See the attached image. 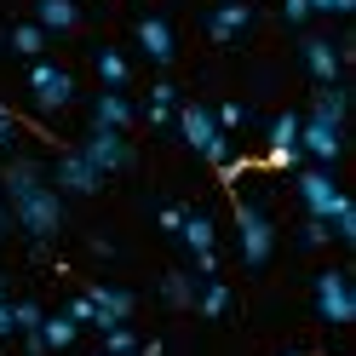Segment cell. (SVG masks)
I'll return each mask as SVG.
<instances>
[{
  "instance_id": "obj_1",
  "label": "cell",
  "mask_w": 356,
  "mask_h": 356,
  "mask_svg": "<svg viewBox=\"0 0 356 356\" xmlns=\"http://www.w3.org/2000/svg\"><path fill=\"white\" fill-rule=\"evenodd\" d=\"M0 195H6L12 225H24L29 241H52L63 230V195L47 184V172H40L35 161H24V155L0 172Z\"/></svg>"
},
{
  "instance_id": "obj_2",
  "label": "cell",
  "mask_w": 356,
  "mask_h": 356,
  "mask_svg": "<svg viewBox=\"0 0 356 356\" xmlns=\"http://www.w3.org/2000/svg\"><path fill=\"white\" fill-rule=\"evenodd\" d=\"M178 132H184V144L202 155V161H213V167L230 161V138H225V127L213 121L207 104H178Z\"/></svg>"
},
{
  "instance_id": "obj_3",
  "label": "cell",
  "mask_w": 356,
  "mask_h": 356,
  "mask_svg": "<svg viewBox=\"0 0 356 356\" xmlns=\"http://www.w3.org/2000/svg\"><path fill=\"white\" fill-rule=\"evenodd\" d=\"M29 92H35V109L58 115V109H70V104H75V75L63 70V63L35 58V63H29Z\"/></svg>"
},
{
  "instance_id": "obj_4",
  "label": "cell",
  "mask_w": 356,
  "mask_h": 356,
  "mask_svg": "<svg viewBox=\"0 0 356 356\" xmlns=\"http://www.w3.org/2000/svg\"><path fill=\"white\" fill-rule=\"evenodd\" d=\"M236 236H241V259H248L253 270H264V264H270V248H276V230L253 202H236Z\"/></svg>"
},
{
  "instance_id": "obj_5",
  "label": "cell",
  "mask_w": 356,
  "mask_h": 356,
  "mask_svg": "<svg viewBox=\"0 0 356 356\" xmlns=\"http://www.w3.org/2000/svg\"><path fill=\"white\" fill-rule=\"evenodd\" d=\"M316 316L333 322V327L356 322V287H350L345 270H322V276H316Z\"/></svg>"
},
{
  "instance_id": "obj_6",
  "label": "cell",
  "mask_w": 356,
  "mask_h": 356,
  "mask_svg": "<svg viewBox=\"0 0 356 356\" xmlns=\"http://www.w3.org/2000/svg\"><path fill=\"white\" fill-rule=\"evenodd\" d=\"M299 202H305L310 218H333V213L350 202V195L333 184V172H327V167H305V172H299Z\"/></svg>"
},
{
  "instance_id": "obj_7",
  "label": "cell",
  "mask_w": 356,
  "mask_h": 356,
  "mask_svg": "<svg viewBox=\"0 0 356 356\" xmlns=\"http://www.w3.org/2000/svg\"><path fill=\"white\" fill-rule=\"evenodd\" d=\"M81 155H86V161H92L104 178H109V172H127L132 161H138V155H132V144H127V132H104V127H92V132H86Z\"/></svg>"
},
{
  "instance_id": "obj_8",
  "label": "cell",
  "mask_w": 356,
  "mask_h": 356,
  "mask_svg": "<svg viewBox=\"0 0 356 356\" xmlns=\"http://www.w3.org/2000/svg\"><path fill=\"white\" fill-rule=\"evenodd\" d=\"M339 149H345V127H327V121L299 115V155H305V161L333 167V161H339Z\"/></svg>"
},
{
  "instance_id": "obj_9",
  "label": "cell",
  "mask_w": 356,
  "mask_h": 356,
  "mask_svg": "<svg viewBox=\"0 0 356 356\" xmlns=\"http://www.w3.org/2000/svg\"><path fill=\"white\" fill-rule=\"evenodd\" d=\"M52 178H58V184H52L58 195H98V184H104V172H98L92 161H86L81 149H63V155H58V172H52Z\"/></svg>"
},
{
  "instance_id": "obj_10",
  "label": "cell",
  "mask_w": 356,
  "mask_h": 356,
  "mask_svg": "<svg viewBox=\"0 0 356 356\" xmlns=\"http://www.w3.org/2000/svg\"><path fill=\"white\" fill-rule=\"evenodd\" d=\"M299 58H305V70H310V81H316V86H327V81H339V75H345V52H339V40L305 35V40H299Z\"/></svg>"
},
{
  "instance_id": "obj_11",
  "label": "cell",
  "mask_w": 356,
  "mask_h": 356,
  "mask_svg": "<svg viewBox=\"0 0 356 356\" xmlns=\"http://www.w3.org/2000/svg\"><path fill=\"white\" fill-rule=\"evenodd\" d=\"M248 29H253V6L248 0H225V6L207 12V40H218V47L236 40V35H248Z\"/></svg>"
},
{
  "instance_id": "obj_12",
  "label": "cell",
  "mask_w": 356,
  "mask_h": 356,
  "mask_svg": "<svg viewBox=\"0 0 356 356\" xmlns=\"http://www.w3.org/2000/svg\"><path fill=\"white\" fill-rule=\"evenodd\" d=\"M270 167H293L299 161V115L287 109V115L270 121V155H264Z\"/></svg>"
},
{
  "instance_id": "obj_13",
  "label": "cell",
  "mask_w": 356,
  "mask_h": 356,
  "mask_svg": "<svg viewBox=\"0 0 356 356\" xmlns=\"http://www.w3.org/2000/svg\"><path fill=\"white\" fill-rule=\"evenodd\" d=\"M86 299H92V310H98L92 327H115V322L132 316V293L127 287H86Z\"/></svg>"
},
{
  "instance_id": "obj_14",
  "label": "cell",
  "mask_w": 356,
  "mask_h": 356,
  "mask_svg": "<svg viewBox=\"0 0 356 356\" xmlns=\"http://www.w3.org/2000/svg\"><path fill=\"white\" fill-rule=\"evenodd\" d=\"M138 47H144V58H155V63H172V52H178L172 24H167V17H144V24H138Z\"/></svg>"
},
{
  "instance_id": "obj_15",
  "label": "cell",
  "mask_w": 356,
  "mask_h": 356,
  "mask_svg": "<svg viewBox=\"0 0 356 356\" xmlns=\"http://www.w3.org/2000/svg\"><path fill=\"white\" fill-rule=\"evenodd\" d=\"M345 109H350V92L339 81L316 86V98H310V121H327V127H345Z\"/></svg>"
},
{
  "instance_id": "obj_16",
  "label": "cell",
  "mask_w": 356,
  "mask_h": 356,
  "mask_svg": "<svg viewBox=\"0 0 356 356\" xmlns=\"http://www.w3.org/2000/svg\"><path fill=\"white\" fill-rule=\"evenodd\" d=\"M92 127H104V132H127L132 127V104H127V92H98V104H92Z\"/></svg>"
},
{
  "instance_id": "obj_17",
  "label": "cell",
  "mask_w": 356,
  "mask_h": 356,
  "mask_svg": "<svg viewBox=\"0 0 356 356\" xmlns=\"http://www.w3.org/2000/svg\"><path fill=\"white\" fill-rule=\"evenodd\" d=\"M35 24L47 29V35H70V29L81 24V6H75V0H40V6H35Z\"/></svg>"
},
{
  "instance_id": "obj_18",
  "label": "cell",
  "mask_w": 356,
  "mask_h": 356,
  "mask_svg": "<svg viewBox=\"0 0 356 356\" xmlns=\"http://www.w3.org/2000/svg\"><path fill=\"white\" fill-rule=\"evenodd\" d=\"M195 287H202L195 270H167V276H161V299H167L172 310H195Z\"/></svg>"
},
{
  "instance_id": "obj_19",
  "label": "cell",
  "mask_w": 356,
  "mask_h": 356,
  "mask_svg": "<svg viewBox=\"0 0 356 356\" xmlns=\"http://www.w3.org/2000/svg\"><path fill=\"white\" fill-rule=\"evenodd\" d=\"M35 333H40V345H47V350H70V345L81 339V327H75L70 316H40Z\"/></svg>"
},
{
  "instance_id": "obj_20",
  "label": "cell",
  "mask_w": 356,
  "mask_h": 356,
  "mask_svg": "<svg viewBox=\"0 0 356 356\" xmlns=\"http://www.w3.org/2000/svg\"><path fill=\"white\" fill-rule=\"evenodd\" d=\"M195 310H202V316H225V310H230V287L218 276H202V287H195Z\"/></svg>"
},
{
  "instance_id": "obj_21",
  "label": "cell",
  "mask_w": 356,
  "mask_h": 356,
  "mask_svg": "<svg viewBox=\"0 0 356 356\" xmlns=\"http://www.w3.org/2000/svg\"><path fill=\"white\" fill-rule=\"evenodd\" d=\"M127 75H132V70H127V58H121L115 47H104V52H98V81L109 86V92H121V86H127Z\"/></svg>"
},
{
  "instance_id": "obj_22",
  "label": "cell",
  "mask_w": 356,
  "mask_h": 356,
  "mask_svg": "<svg viewBox=\"0 0 356 356\" xmlns=\"http://www.w3.org/2000/svg\"><path fill=\"white\" fill-rule=\"evenodd\" d=\"M172 109H178V92H172V81H155V92H149V109H144V115H149L155 127H167V121H172Z\"/></svg>"
},
{
  "instance_id": "obj_23",
  "label": "cell",
  "mask_w": 356,
  "mask_h": 356,
  "mask_svg": "<svg viewBox=\"0 0 356 356\" xmlns=\"http://www.w3.org/2000/svg\"><path fill=\"white\" fill-rule=\"evenodd\" d=\"M12 52L40 58V52H47V29H40V24H17V29H12Z\"/></svg>"
},
{
  "instance_id": "obj_24",
  "label": "cell",
  "mask_w": 356,
  "mask_h": 356,
  "mask_svg": "<svg viewBox=\"0 0 356 356\" xmlns=\"http://www.w3.org/2000/svg\"><path fill=\"white\" fill-rule=\"evenodd\" d=\"M104 350H109V356H132V350H138V333H132L127 322L104 327Z\"/></svg>"
},
{
  "instance_id": "obj_25",
  "label": "cell",
  "mask_w": 356,
  "mask_h": 356,
  "mask_svg": "<svg viewBox=\"0 0 356 356\" xmlns=\"http://www.w3.org/2000/svg\"><path fill=\"white\" fill-rule=\"evenodd\" d=\"M40 316H47V310H40L35 299H12V333H35Z\"/></svg>"
},
{
  "instance_id": "obj_26",
  "label": "cell",
  "mask_w": 356,
  "mask_h": 356,
  "mask_svg": "<svg viewBox=\"0 0 356 356\" xmlns=\"http://www.w3.org/2000/svg\"><path fill=\"white\" fill-rule=\"evenodd\" d=\"M299 241H305V248H327V241H333L327 218H310V213H305V225H299Z\"/></svg>"
},
{
  "instance_id": "obj_27",
  "label": "cell",
  "mask_w": 356,
  "mask_h": 356,
  "mask_svg": "<svg viewBox=\"0 0 356 356\" xmlns=\"http://www.w3.org/2000/svg\"><path fill=\"white\" fill-rule=\"evenodd\" d=\"M327 230H333V241H356V207L345 202L339 213H333V218H327Z\"/></svg>"
},
{
  "instance_id": "obj_28",
  "label": "cell",
  "mask_w": 356,
  "mask_h": 356,
  "mask_svg": "<svg viewBox=\"0 0 356 356\" xmlns=\"http://www.w3.org/2000/svg\"><path fill=\"white\" fill-rule=\"evenodd\" d=\"M305 6L316 12V17H350V12H356V0H305Z\"/></svg>"
},
{
  "instance_id": "obj_29",
  "label": "cell",
  "mask_w": 356,
  "mask_h": 356,
  "mask_svg": "<svg viewBox=\"0 0 356 356\" xmlns=\"http://www.w3.org/2000/svg\"><path fill=\"white\" fill-rule=\"evenodd\" d=\"M63 316H70L75 327H92V322H98V310H92V299L81 293V299H70V310H63Z\"/></svg>"
},
{
  "instance_id": "obj_30",
  "label": "cell",
  "mask_w": 356,
  "mask_h": 356,
  "mask_svg": "<svg viewBox=\"0 0 356 356\" xmlns=\"http://www.w3.org/2000/svg\"><path fill=\"white\" fill-rule=\"evenodd\" d=\"M213 121L225 127V132H230V127H248V109H241V104H218V109H213Z\"/></svg>"
},
{
  "instance_id": "obj_31",
  "label": "cell",
  "mask_w": 356,
  "mask_h": 356,
  "mask_svg": "<svg viewBox=\"0 0 356 356\" xmlns=\"http://www.w3.org/2000/svg\"><path fill=\"white\" fill-rule=\"evenodd\" d=\"M12 144H17V115L0 104V149H12Z\"/></svg>"
},
{
  "instance_id": "obj_32",
  "label": "cell",
  "mask_w": 356,
  "mask_h": 356,
  "mask_svg": "<svg viewBox=\"0 0 356 356\" xmlns=\"http://www.w3.org/2000/svg\"><path fill=\"white\" fill-rule=\"evenodd\" d=\"M184 213H190V207H161L155 218H161V230H167V236H178V225H184Z\"/></svg>"
},
{
  "instance_id": "obj_33",
  "label": "cell",
  "mask_w": 356,
  "mask_h": 356,
  "mask_svg": "<svg viewBox=\"0 0 356 356\" xmlns=\"http://www.w3.org/2000/svg\"><path fill=\"white\" fill-rule=\"evenodd\" d=\"M282 17H287V24H305L310 6H305V0H282Z\"/></svg>"
},
{
  "instance_id": "obj_34",
  "label": "cell",
  "mask_w": 356,
  "mask_h": 356,
  "mask_svg": "<svg viewBox=\"0 0 356 356\" xmlns=\"http://www.w3.org/2000/svg\"><path fill=\"white\" fill-rule=\"evenodd\" d=\"M6 339H12V299L0 305V345H6Z\"/></svg>"
},
{
  "instance_id": "obj_35",
  "label": "cell",
  "mask_w": 356,
  "mask_h": 356,
  "mask_svg": "<svg viewBox=\"0 0 356 356\" xmlns=\"http://www.w3.org/2000/svg\"><path fill=\"white\" fill-rule=\"evenodd\" d=\"M161 350H167L161 339H149V345H138V350H132V356H161Z\"/></svg>"
},
{
  "instance_id": "obj_36",
  "label": "cell",
  "mask_w": 356,
  "mask_h": 356,
  "mask_svg": "<svg viewBox=\"0 0 356 356\" xmlns=\"http://www.w3.org/2000/svg\"><path fill=\"white\" fill-rule=\"evenodd\" d=\"M6 230H12V213H6V207H0V241H6Z\"/></svg>"
},
{
  "instance_id": "obj_37",
  "label": "cell",
  "mask_w": 356,
  "mask_h": 356,
  "mask_svg": "<svg viewBox=\"0 0 356 356\" xmlns=\"http://www.w3.org/2000/svg\"><path fill=\"white\" fill-rule=\"evenodd\" d=\"M0 305H6V276H0Z\"/></svg>"
},
{
  "instance_id": "obj_38",
  "label": "cell",
  "mask_w": 356,
  "mask_h": 356,
  "mask_svg": "<svg viewBox=\"0 0 356 356\" xmlns=\"http://www.w3.org/2000/svg\"><path fill=\"white\" fill-rule=\"evenodd\" d=\"M104 356H109V350H104Z\"/></svg>"
}]
</instances>
